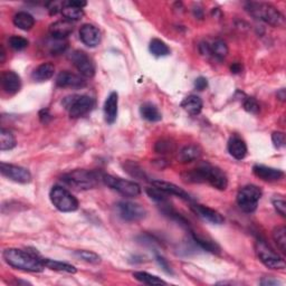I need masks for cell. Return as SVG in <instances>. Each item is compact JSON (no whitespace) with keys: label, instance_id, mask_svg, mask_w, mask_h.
Returning a JSON list of instances; mask_svg holds the SVG:
<instances>
[{"label":"cell","instance_id":"6da1fadb","mask_svg":"<svg viewBox=\"0 0 286 286\" xmlns=\"http://www.w3.org/2000/svg\"><path fill=\"white\" fill-rule=\"evenodd\" d=\"M3 257L9 266L20 271L39 273L45 268L42 257L31 250L7 248L4 250Z\"/></svg>","mask_w":286,"mask_h":286},{"label":"cell","instance_id":"7a4b0ae2","mask_svg":"<svg viewBox=\"0 0 286 286\" xmlns=\"http://www.w3.org/2000/svg\"><path fill=\"white\" fill-rule=\"evenodd\" d=\"M245 9L254 18L274 27H282L285 24L284 16L273 5L267 3L250 2L245 5Z\"/></svg>","mask_w":286,"mask_h":286},{"label":"cell","instance_id":"3957f363","mask_svg":"<svg viewBox=\"0 0 286 286\" xmlns=\"http://www.w3.org/2000/svg\"><path fill=\"white\" fill-rule=\"evenodd\" d=\"M61 180L75 189L88 190L98 186L99 181L102 180V175L95 171L74 170L64 175L61 177Z\"/></svg>","mask_w":286,"mask_h":286},{"label":"cell","instance_id":"277c9868","mask_svg":"<svg viewBox=\"0 0 286 286\" xmlns=\"http://www.w3.org/2000/svg\"><path fill=\"white\" fill-rule=\"evenodd\" d=\"M49 198L55 208L61 212H73L78 209V200L75 196L61 186H54L50 189Z\"/></svg>","mask_w":286,"mask_h":286},{"label":"cell","instance_id":"5b68a950","mask_svg":"<svg viewBox=\"0 0 286 286\" xmlns=\"http://www.w3.org/2000/svg\"><path fill=\"white\" fill-rule=\"evenodd\" d=\"M262 197V190L255 184H248L239 190L237 194V205L244 212H254Z\"/></svg>","mask_w":286,"mask_h":286},{"label":"cell","instance_id":"8992f818","mask_svg":"<svg viewBox=\"0 0 286 286\" xmlns=\"http://www.w3.org/2000/svg\"><path fill=\"white\" fill-rule=\"evenodd\" d=\"M102 181L106 186L115 190V192L124 196V197L134 198L141 195V187L134 181L124 180V179L116 178L110 175H102Z\"/></svg>","mask_w":286,"mask_h":286},{"label":"cell","instance_id":"52a82bcc","mask_svg":"<svg viewBox=\"0 0 286 286\" xmlns=\"http://www.w3.org/2000/svg\"><path fill=\"white\" fill-rule=\"evenodd\" d=\"M64 104L69 110L70 116L73 119L84 116L89 111H92L95 105V101L88 95H74V97L66 98Z\"/></svg>","mask_w":286,"mask_h":286},{"label":"cell","instance_id":"ba28073f","mask_svg":"<svg viewBox=\"0 0 286 286\" xmlns=\"http://www.w3.org/2000/svg\"><path fill=\"white\" fill-rule=\"evenodd\" d=\"M256 254L260 261L271 270H284L285 262L277 253H275L264 240H257L255 245Z\"/></svg>","mask_w":286,"mask_h":286},{"label":"cell","instance_id":"9c48e42d","mask_svg":"<svg viewBox=\"0 0 286 286\" xmlns=\"http://www.w3.org/2000/svg\"><path fill=\"white\" fill-rule=\"evenodd\" d=\"M119 216L125 221H139L147 216V210L139 204L131 201H121L116 205Z\"/></svg>","mask_w":286,"mask_h":286},{"label":"cell","instance_id":"30bf717a","mask_svg":"<svg viewBox=\"0 0 286 286\" xmlns=\"http://www.w3.org/2000/svg\"><path fill=\"white\" fill-rule=\"evenodd\" d=\"M0 172H2V175L4 177L8 178L15 182L29 183L31 181L30 171L20 166L9 165L2 162V164H0Z\"/></svg>","mask_w":286,"mask_h":286},{"label":"cell","instance_id":"8fae6325","mask_svg":"<svg viewBox=\"0 0 286 286\" xmlns=\"http://www.w3.org/2000/svg\"><path fill=\"white\" fill-rule=\"evenodd\" d=\"M72 63L84 77L91 78L95 75V64L89 56L83 50H75L71 55Z\"/></svg>","mask_w":286,"mask_h":286},{"label":"cell","instance_id":"7c38bea8","mask_svg":"<svg viewBox=\"0 0 286 286\" xmlns=\"http://www.w3.org/2000/svg\"><path fill=\"white\" fill-rule=\"evenodd\" d=\"M205 181L210 183L212 187L218 190H226L228 187V178L226 173L219 168L209 164H203Z\"/></svg>","mask_w":286,"mask_h":286},{"label":"cell","instance_id":"4fadbf2b","mask_svg":"<svg viewBox=\"0 0 286 286\" xmlns=\"http://www.w3.org/2000/svg\"><path fill=\"white\" fill-rule=\"evenodd\" d=\"M80 38L82 43L87 47H97L101 43V31L94 25L85 24L80 29Z\"/></svg>","mask_w":286,"mask_h":286},{"label":"cell","instance_id":"5bb4252c","mask_svg":"<svg viewBox=\"0 0 286 286\" xmlns=\"http://www.w3.org/2000/svg\"><path fill=\"white\" fill-rule=\"evenodd\" d=\"M85 81L81 76L73 74V73L67 71L60 72L57 78H56V85L61 88H80L85 86Z\"/></svg>","mask_w":286,"mask_h":286},{"label":"cell","instance_id":"9a60e30c","mask_svg":"<svg viewBox=\"0 0 286 286\" xmlns=\"http://www.w3.org/2000/svg\"><path fill=\"white\" fill-rule=\"evenodd\" d=\"M2 87L4 91L9 95L18 93L21 87L20 76L13 71L4 72L2 75Z\"/></svg>","mask_w":286,"mask_h":286},{"label":"cell","instance_id":"2e32d148","mask_svg":"<svg viewBox=\"0 0 286 286\" xmlns=\"http://www.w3.org/2000/svg\"><path fill=\"white\" fill-rule=\"evenodd\" d=\"M192 208L199 217L211 224H215V225H221V224H224V221H225V218H224L220 212H218L217 210L212 208H209V207H206L203 205H194L192 206Z\"/></svg>","mask_w":286,"mask_h":286},{"label":"cell","instance_id":"e0dca14e","mask_svg":"<svg viewBox=\"0 0 286 286\" xmlns=\"http://www.w3.org/2000/svg\"><path fill=\"white\" fill-rule=\"evenodd\" d=\"M253 172L256 177L264 181L268 182H274L277 181L279 179H282L284 176V172L279 169H275V168L262 166V165H256L253 168Z\"/></svg>","mask_w":286,"mask_h":286},{"label":"cell","instance_id":"ac0fdd59","mask_svg":"<svg viewBox=\"0 0 286 286\" xmlns=\"http://www.w3.org/2000/svg\"><path fill=\"white\" fill-rule=\"evenodd\" d=\"M73 30H74V26L72 25L71 21L66 19L57 20L49 26L50 36L55 39H59V41H63L66 37H69Z\"/></svg>","mask_w":286,"mask_h":286},{"label":"cell","instance_id":"d6986e66","mask_svg":"<svg viewBox=\"0 0 286 286\" xmlns=\"http://www.w3.org/2000/svg\"><path fill=\"white\" fill-rule=\"evenodd\" d=\"M152 184L154 187L162 190V192H165L168 195L176 196V197H179V198H181V199L186 200V201H193V198L190 197L189 194L184 192L182 188L178 187L177 184H175V183L162 181V180H153Z\"/></svg>","mask_w":286,"mask_h":286},{"label":"cell","instance_id":"ffe728a7","mask_svg":"<svg viewBox=\"0 0 286 286\" xmlns=\"http://www.w3.org/2000/svg\"><path fill=\"white\" fill-rule=\"evenodd\" d=\"M117 106H119V95L112 92L104 103V116L109 124H113L117 117Z\"/></svg>","mask_w":286,"mask_h":286},{"label":"cell","instance_id":"44dd1931","mask_svg":"<svg viewBox=\"0 0 286 286\" xmlns=\"http://www.w3.org/2000/svg\"><path fill=\"white\" fill-rule=\"evenodd\" d=\"M228 152L236 160H243L247 154V145L238 136H233L228 141Z\"/></svg>","mask_w":286,"mask_h":286},{"label":"cell","instance_id":"7402d4cb","mask_svg":"<svg viewBox=\"0 0 286 286\" xmlns=\"http://www.w3.org/2000/svg\"><path fill=\"white\" fill-rule=\"evenodd\" d=\"M201 156V149L196 144H189L183 147L178 153V160L181 164H189L198 160Z\"/></svg>","mask_w":286,"mask_h":286},{"label":"cell","instance_id":"603a6c76","mask_svg":"<svg viewBox=\"0 0 286 286\" xmlns=\"http://www.w3.org/2000/svg\"><path fill=\"white\" fill-rule=\"evenodd\" d=\"M55 66L52 63H43L34 70L31 78L36 82H45L54 76Z\"/></svg>","mask_w":286,"mask_h":286},{"label":"cell","instance_id":"cb8c5ba5","mask_svg":"<svg viewBox=\"0 0 286 286\" xmlns=\"http://www.w3.org/2000/svg\"><path fill=\"white\" fill-rule=\"evenodd\" d=\"M203 101L197 95H189L181 102L182 109L192 115H198L203 110Z\"/></svg>","mask_w":286,"mask_h":286},{"label":"cell","instance_id":"d4e9b609","mask_svg":"<svg viewBox=\"0 0 286 286\" xmlns=\"http://www.w3.org/2000/svg\"><path fill=\"white\" fill-rule=\"evenodd\" d=\"M14 25L21 30H29L35 25V18L26 13V11H19L14 16Z\"/></svg>","mask_w":286,"mask_h":286},{"label":"cell","instance_id":"484cf974","mask_svg":"<svg viewBox=\"0 0 286 286\" xmlns=\"http://www.w3.org/2000/svg\"><path fill=\"white\" fill-rule=\"evenodd\" d=\"M140 113L144 120H147L149 122H158L162 119L161 112L159 109L152 103L147 102L143 103L140 108Z\"/></svg>","mask_w":286,"mask_h":286},{"label":"cell","instance_id":"4316f807","mask_svg":"<svg viewBox=\"0 0 286 286\" xmlns=\"http://www.w3.org/2000/svg\"><path fill=\"white\" fill-rule=\"evenodd\" d=\"M45 267L49 268L52 271L56 272H61V273H69V274H75L76 268L75 266H73L71 264H67V263L49 260V259H42Z\"/></svg>","mask_w":286,"mask_h":286},{"label":"cell","instance_id":"83f0119b","mask_svg":"<svg viewBox=\"0 0 286 286\" xmlns=\"http://www.w3.org/2000/svg\"><path fill=\"white\" fill-rule=\"evenodd\" d=\"M193 238H194V242L197 244L200 248H203L207 251H210V253H214V254L215 253L216 254L220 253V247L214 242V240L201 237V236H199V235H197L194 232H193Z\"/></svg>","mask_w":286,"mask_h":286},{"label":"cell","instance_id":"f1b7e54d","mask_svg":"<svg viewBox=\"0 0 286 286\" xmlns=\"http://www.w3.org/2000/svg\"><path fill=\"white\" fill-rule=\"evenodd\" d=\"M149 49L151 54L155 56V57H165V56L170 54V48L168 47V45L164 41H161V39L158 38H153L152 41L150 42Z\"/></svg>","mask_w":286,"mask_h":286},{"label":"cell","instance_id":"f546056e","mask_svg":"<svg viewBox=\"0 0 286 286\" xmlns=\"http://www.w3.org/2000/svg\"><path fill=\"white\" fill-rule=\"evenodd\" d=\"M228 52L229 50L227 44L224 41H220V39H217V41L210 45V55L218 60L225 59L227 57Z\"/></svg>","mask_w":286,"mask_h":286},{"label":"cell","instance_id":"4dcf8cb0","mask_svg":"<svg viewBox=\"0 0 286 286\" xmlns=\"http://www.w3.org/2000/svg\"><path fill=\"white\" fill-rule=\"evenodd\" d=\"M16 138L13 134V132L6 129H2L0 131V150L2 151H7L11 150L16 147Z\"/></svg>","mask_w":286,"mask_h":286},{"label":"cell","instance_id":"1f68e13d","mask_svg":"<svg viewBox=\"0 0 286 286\" xmlns=\"http://www.w3.org/2000/svg\"><path fill=\"white\" fill-rule=\"evenodd\" d=\"M61 15H63L66 20L69 21H76V20H80L84 17V10L81 8H76V7H73V6L67 5L66 3H64L63 8H61Z\"/></svg>","mask_w":286,"mask_h":286},{"label":"cell","instance_id":"d6a6232c","mask_svg":"<svg viewBox=\"0 0 286 286\" xmlns=\"http://www.w3.org/2000/svg\"><path fill=\"white\" fill-rule=\"evenodd\" d=\"M133 276H134V278L138 279L139 282L147 284V285H166L167 284L164 279H161L158 276L152 275V274H149L147 272H136V273H133Z\"/></svg>","mask_w":286,"mask_h":286},{"label":"cell","instance_id":"836d02e7","mask_svg":"<svg viewBox=\"0 0 286 286\" xmlns=\"http://www.w3.org/2000/svg\"><path fill=\"white\" fill-rule=\"evenodd\" d=\"M273 239L276 243L277 247L283 254L286 253V229L284 226H279L274 229Z\"/></svg>","mask_w":286,"mask_h":286},{"label":"cell","instance_id":"e575fe53","mask_svg":"<svg viewBox=\"0 0 286 286\" xmlns=\"http://www.w3.org/2000/svg\"><path fill=\"white\" fill-rule=\"evenodd\" d=\"M147 194L151 199L154 200L155 203L161 204V206L168 204V194H166L165 192H162V190L158 189L154 186H153V188H148Z\"/></svg>","mask_w":286,"mask_h":286},{"label":"cell","instance_id":"d590c367","mask_svg":"<svg viewBox=\"0 0 286 286\" xmlns=\"http://www.w3.org/2000/svg\"><path fill=\"white\" fill-rule=\"evenodd\" d=\"M123 167H124V170L129 173V175L132 176L133 178L141 179V180H143V179H145V173H144V171L141 169V168L139 167V165L134 164V162H132V161H126L125 164L123 165Z\"/></svg>","mask_w":286,"mask_h":286},{"label":"cell","instance_id":"8d00e7d4","mask_svg":"<svg viewBox=\"0 0 286 286\" xmlns=\"http://www.w3.org/2000/svg\"><path fill=\"white\" fill-rule=\"evenodd\" d=\"M75 255L81 259L82 261L89 263V264H100L101 263V257L91 250H76Z\"/></svg>","mask_w":286,"mask_h":286},{"label":"cell","instance_id":"74e56055","mask_svg":"<svg viewBox=\"0 0 286 286\" xmlns=\"http://www.w3.org/2000/svg\"><path fill=\"white\" fill-rule=\"evenodd\" d=\"M8 43L9 46L15 50H24L28 47V44H29V42H28L26 38L20 36H11Z\"/></svg>","mask_w":286,"mask_h":286},{"label":"cell","instance_id":"f35d334b","mask_svg":"<svg viewBox=\"0 0 286 286\" xmlns=\"http://www.w3.org/2000/svg\"><path fill=\"white\" fill-rule=\"evenodd\" d=\"M154 150H155V152L161 153V154L169 153V152H172V151L175 150V144L170 142L169 140L162 139V140H160V141L155 143Z\"/></svg>","mask_w":286,"mask_h":286},{"label":"cell","instance_id":"ab89813d","mask_svg":"<svg viewBox=\"0 0 286 286\" xmlns=\"http://www.w3.org/2000/svg\"><path fill=\"white\" fill-rule=\"evenodd\" d=\"M244 109L245 111H247L248 113L251 114H259L261 111V106L257 103V101L253 98H247L244 102Z\"/></svg>","mask_w":286,"mask_h":286},{"label":"cell","instance_id":"60d3db41","mask_svg":"<svg viewBox=\"0 0 286 286\" xmlns=\"http://www.w3.org/2000/svg\"><path fill=\"white\" fill-rule=\"evenodd\" d=\"M50 45V53L53 55H57L65 52V49L67 48V43L59 41V39H55L53 38V42L49 43Z\"/></svg>","mask_w":286,"mask_h":286},{"label":"cell","instance_id":"b9f144b4","mask_svg":"<svg viewBox=\"0 0 286 286\" xmlns=\"http://www.w3.org/2000/svg\"><path fill=\"white\" fill-rule=\"evenodd\" d=\"M272 141L274 147L277 148V149H282L285 147L286 144V139H285V134L283 132H274L272 134Z\"/></svg>","mask_w":286,"mask_h":286},{"label":"cell","instance_id":"7bdbcfd3","mask_svg":"<svg viewBox=\"0 0 286 286\" xmlns=\"http://www.w3.org/2000/svg\"><path fill=\"white\" fill-rule=\"evenodd\" d=\"M273 206L282 217L286 216V203L283 198L275 197L273 199Z\"/></svg>","mask_w":286,"mask_h":286},{"label":"cell","instance_id":"ee69618b","mask_svg":"<svg viewBox=\"0 0 286 286\" xmlns=\"http://www.w3.org/2000/svg\"><path fill=\"white\" fill-rule=\"evenodd\" d=\"M207 86H208V81L203 76L198 77L197 80L195 81V88L198 89V91H204V89L207 88Z\"/></svg>","mask_w":286,"mask_h":286},{"label":"cell","instance_id":"f6af8a7d","mask_svg":"<svg viewBox=\"0 0 286 286\" xmlns=\"http://www.w3.org/2000/svg\"><path fill=\"white\" fill-rule=\"evenodd\" d=\"M156 261H158V263L160 264V266L164 268V271L168 274H172V271H171V268H170V265L168 264V262L164 259V257H161V256H156Z\"/></svg>","mask_w":286,"mask_h":286},{"label":"cell","instance_id":"bcb514c9","mask_svg":"<svg viewBox=\"0 0 286 286\" xmlns=\"http://www.w3.org/2000/svg\"><path fill=\"white\" fill-rule=\"evenodd\" d=\"M66 4L73 6V7L81 8V9H83L87 5L85 2H81V0H70V2H66Z\"/></svg>","mask_w":286,"mask_h":286},{"label":"cell","instance_id":"7dc6e473","mask_svg":"<svg viewBox=\"0 0 286 286\" xmlns=\"http://www.w3.org/2000/svg\"><path fill=\"white\" fill-rule=\"evenodd\" d=\"M39 116H41V120L43 123H47V119L50 120V114H49V112L48 110H43L41 112V114H39Z\"/></svg>","mask_w":286,"mask_h":286},{"label":"cell","instance_id":"c3c4849f","mask_svg":"<svg viewBox=\"0 0 286 286\" xmlns=\"http://www.w3.org/2000/svg\"><path fill=\"white\" fill-rule=\"evenodd\" d=\"M242 70H243V67L239 63H234L231 66V71H232V73H234V74H238V73L242 72Z\"/></svg>","mask_w":286,"mask_h":286},{"label":"cell","instance_id":"681fc988","mask_svg":"<svg viewBox=\"0 0 286 286\" xmlns=\"http://www.w3.org/2000/svg\"><path fill=\"white\" fill-rule=\"evenodd\" d=\"M262 285H265V286H270V285H277L279 284L276 279H270V278H265V279H263V281L261 282Z\"/></svg>","mask_w":286,"mask_h":286},{"label":"cell","instance_id":"f907efd6","mask_svg":"<svg viewBox=\"0 0 286 286\" xmlns=\"http://www.w3.org/2000/svg\"><path fill=\"white\" fill-rule=\"evenodd\" d=\"M277 99L281 100V101H285L286 94H285V89H284V88H282L281 91H279V92L277 93Z\"/></svg>","mask_w":286,"mask_h":286},{"label":"cell","instance_id":"816d5d0a","mask_svg":"<svg viewBox=\"0 0 286 286\" xmlns=\"http://www.w3.org/2000/svg\"><path fill=\"white\" fill-rule=\"evenodd\" d=\"M0 56H2V57H0V63H4L5 58H6V52H5L4 46L0 47Z\"/></svg>","mask_w":286,"mask_h":286}]
</instances>
